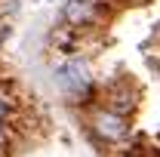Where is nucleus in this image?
I'll return each mask as SVG.
<instances>
[{
    "label": "nucleus",
    "mask_w": 160,
    "mask_h": 157,
    "mask_svg": "<svg viewBox=\"0 0 160 157\" xmlns=\"http://www.w3.org/2000/svg\"><path fill=\"white\" fill-rule=\"evenodd\" d=\"M59 77H62L65 93H71V96H80V93L89 89V71H86L83 62H68V65L59 71Z\"/></svg>",
    "instance_id": "2"
},
{
    "label": "nucleus",
    "mask_w": 160,
    "mask_h": 157,
    "mask_svg": "<svg viewBox=\"0 0 160 157\" xmlns=\"http://www.w3.org/2000/svg\"><path fill=\"white\" fill-rule=\"evenodd\" d=\"M6 108H9V105H6V99L0 96V123H3V117H6Z\"/></svg>",
    "instance_id": "5"
},
{
    "label": "nucleus",
    "mask_w": 160,
    "mask_h": 157,
    "mask_svg": "<svg viewBox=\"0 0 160 157\" xmlns=\"http://www.w3.org/2000/svg\"><path fill=\"white\" fill-rule=\"evenodd\" d=\"M6 148H9V142H6V129H3V123H0V157L6 154Z\"/></svg>",
    "instance_id": "4"
},
{
    "label": "nucleus",
    "mask_w": 160,
    "mask_h": 157,
    "mask_svg": "<svg viewBox=\"0 0 160 157\" xmlns=\"http://www.w3.org/2000/svg\"><path fill=\"white\" fill-rule=\"evenodd\" d=\"M62 16H65V22H71V25L80 28V25L96 19V6H92V0H68L65 9H62Z\"/></svg>",
    "instance_id": "3"
},
{
    "label": "nucleus",
    "mask_w": 160,
    "mask_h": 157,
    "mask_svg": "<svg viewBox=\"0 0 160 157\" xmlns=\"http://www.w3.org/2000/svg\"><path fill=\"white\" fill-rule=\"evenodd\" d=\"M92 133L105 142V145H117V142H123L126 139V133H129V126H126V117L123 114H114V111H99L96 117H92Z\"/></svg>",
    "instance_id": "1"
}]
</instances>
